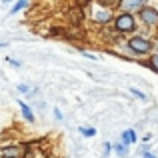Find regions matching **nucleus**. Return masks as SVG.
<instances>
[{
  "label": "nucleus",
  "mask_w": 158,
  "mask_h": 158,
  "mask_svg": "<svg viewBox=\"0 0 158 158\" xmlns=\"http://www.w3.org/2000/svg\"><path fill=\"white\" fill-rule=\"evenodd\" d=\"M114 30L118 36H132L136 34V28H138V20H136L134 14H130V12H118V14L114 16Z\"/></svg>",
  "instance_id": "2"
},
{
  "label": "nucleus",
  "mask_w": 158,
  "mask_h": 158,
  "mask_svg": "<svg viewBox=\"0 0 158 158\" xmlns=\"http://www.w3.org/2000/svg\"><path fill=\"white\" fill-rule=\"evenodd\" d=\"M148 4V0H120L118 4V10L120 12H130V14H138L144 6Z\"/></svg>",
  "instance_id": "6"
},
{
  "label": "nucleus",
  "mask_w": 158,
  "mask_h": 158,
  "mask_svg": "<svg viewBox=\"0 0 158 158\" xmlns=\"http://www.w3.org/2000/svg\"><path fill=\"white\" fill-rule=\"evenodd\" d=\"M138 158H142L144 154H146V152H150V142H140L138 144Z\"/></svg>",
  "instance_id": "16"
},
{
  "label": "nucleus",
  "mask_w": 158,
  "mask_h": 158,
  "mask_svg": "<svg viewBox=\"0 0 158 158\" xmlns=\"http://www.w3.org/2000/svg\"><path fill=\"white\" fill-rule=\"evenodd\" d=\"M138 20H140V24H144L146 28H158V8L146 4V6L138 12Z\"/></svg>",
  "instance_id": "5"
},
{
  "label": "nucleus",
  "mask_w": 158,
  "mask_h": 158,
  "mask_svg": "<svg viewBox=\"0 0 158 158\" xmlns=\"http://www.w3.org/2000/svg\"><path fill=\"white\" fill-rule=\"evenodd\" d=\"M52 114H54V118H56L58 122H62V120H64V114H62V110H60V108H54V110H52Z\"/></svg>",
  "instance_id": "19"
},
{
  "label": "nucleus",
  "mask_w": 158,
  "mask_h": 158,
  "mask_svg": "<svg viewBox=\"0 0 158 158\" xmlns=\"http://www.w3.org/2000/svg\"><path fill=\"white\" fill-rule=\"evenodd\" d=\"M124 46L134 56H150L154 52V40L144 34H132L124 40Z\"/></svg>",
  "instance_id": "1"
},
{
  "label": "nucleus",
  "mask_w": 158,
  "mask_h": 158,
  "mask_svg": "<svg viewBox=\"0 0 158 158\" xmlns=\"http://www.w3.org/2000/svg\"><path fill=\"white\" fill-rule=\"evenodd\" d=\"M26 6H28V0H16V2L12 4V8H10V12H8V14H18V12L24 10Z\"/></svg>",
  "instance_id": "12"
},
{
  "label": "nucleus",
  "mask_w": 158,
  "mask_h": 158,
  "mask_svg": "<svg viewBox=\"0 0 158 158\" xmlns=\"http://www.w3.org/2000/svg\"><path fill=\"white\" fill-rule=\"evenodd\" d=\"M0 158H28V146L24 142H10L0 146Z\"/></svg>",
  "instance_id": "3"
},
{
  "label": "nucleus",
  "mask_w": 158,
  "mask_h": 158,
  "mask_svg": "<svg viewBox=\"0 0 158 158\" xmlns=\"http://www.w3.org/2000/svg\"><path fill=\"white\" fill-rule=\"evenodd\" d=\"M152 138V134H144V138H142V142H148V140Z\"/></svg>",
  "instance_id": "21"
},
{
  "label": "nucleus",
  "mask_w": 158,
  "mask_h": 158,
  "mask_svg": "<svg viewBox=\"0 0 158 158\" xmlns=\"http://www.w3.org/2000/svg\"><path fill=\"white\" fill-rule=\"evenodd\" d=\"M78 132L84 138H94L96 136V128H92V126H78Z\"/></svg>",
  "instance_id": "13"
},
{
  "label": "nucleus",
  "mask_w": 158,
  "mask_h": 158,
  "mask_svg": "<svg viewBox=\"0 0 158 158\" xmlns=\"http://www.w3.org/2000/svg\"><path fill=\"white\" fill-rule=\"evenodd\" d=\"M142 158H158V156L154 154V152H146V154H144Z\"/></svg>",
  "instance_id": "20"
},
{
  "label": "nucleus",
  "mask_w": 158,
  "mask_h": 158,
  "mask_svg": "<svg viewBox=\"0 0 158 158\" xmlns=\"http://www.w3.org/2000/svg\"><path fill=\"white\" fill-rule=\"evenodd\" d=\"M112 152V142H102V158H108Z\"/></svg>",
  "instance_id": "17"
},
{
  "label": "nucleus",
  "mask_w": 158,
  "mask_h": 158,
  "mask_svg": "<svg viewBox=\"0 0 158 158\" xmlns=\"http://www.w3.org/2000/svg\"><path fill=\"white\" fill-rule=\"evenodd\" d=\"M112 150H114V154L118 158H128V154H130V146H126V144L120 142V140L112 142Z\"/></svg>",
  "instance_id": "9"
},
{
  "label": "nucleus",
  "mask_w": 158,
  "mask_h": 158,
  "mask_svg": "<svg viewBox=\"0 0 158 158\" xmlns=\"http://www.w3.org/2000/svg\"><path fill=\"white\" fill-rule=\"evenodd\" d=\"M128 92H130V94H132L134 98H138V100H142V102H150V96H148L146 92H142L140 88H136V86H130V88H128Z\"/></svg>",
  "instance_id": "10"
},
{
  "label": "nucleus",
  "mask_w": 158,
  "mask_h": 158,
  "mask_svg": "<svg viewBox=\"0 0 158 158\" xmlns=\"http://www.w3.org/2000/svg\"><path fill=\"white\" fill-rule=\"evenodd\" d=\"M114 10H110V8H104V6H94V10H92V14H90V18H92V22H96V24H100V26H106V24H110V22H114Z\"/></svg>",
  "instance_id": "4"
},
{
  "label": "nucleus",
  "mask_w": 158,
  "mask_h": 158,
  "mask_svg": "<svg viewBox=\"0 0 158 158\" xmlns=\"http://www.w3.org/2000/svg\"><path fill=\"white\" fill-rule=\"evenodd\" d=\"M16 90H18L20 94H26V96H34V88H32L30 84H24V82H20V84L16 86Z\"/></svg>",
  "instance_id": "14"
},
{
  "label": "nucleus",
  "mask_w": 158,
  "mask_h": 158,
  "mask_svg": "<svg viewBox=\"0 0 158 158\" xmlns=\"http://www.w3.org/2000/svg\"><path fill=\"white\" fill-rule=\"evenodd\" d=\"M18 108H20V114H22V118L26 120L28 124H34V122H36L34 110H32V106H30V104H26L24 100H18Z\"/></svg>",
  "instance_id": "7"
},
{
  "label": "nucleus",
  "mask_w": 158,
  "mask_h": 158,
  "mask_svg": "<svg viewBox=\"0 0 158 158\" xmlns=\"http://www.w3.org/2000/svg\"><path fill=\"white\" fill-rule=\"evenodd\" d=\"M144 64H146L150 70H154V72L158 74V50H156V52H152L150 56H148V62H144Z\"/></svg>",
  "instance_id": "11"
},
{
  "label": "nucleus",
  "mask_w": 158,
  "mask_h": 158,
  "mask_svg": "<svg viewBox=\"0 0 158 158\" xmlns=\"http://www.w3.org/2000/svg\"><path fill=\"white\" fill-rule=\"evenodd\" d=\"M100 6H104V8H110V10H114V8H118V4H120V0H96Z\"/></svg>",
  "instance_id": "15"
},
{
  "label": "nucleus",
  "mask_w": 158,
  "mask_h": 158,
  "mask_svg": "<svg viewBox=\"0 0 158 158\" xmlns=\"http://www.w3.org/2000/svg\"><path fill=\"white\" fill-rule=\"evenodd\" d=\"M120 142H124L126 146H134V144H138V134H136L134 128H126V130H122V134H120Z\"/></svg>",
  "instance_id": "8"
},
{
  "label": "nucleus",
  "mask_w": 158,
  "mask_h": 158,
  "mask_svg": "<svg viewBox=\"0 0 158 158\" xmlns=\"http://www.w3.org/2000/svg\"><path fill=\"white\" fill-rule=\"evenodd\" d=\"M6 62L12 66V68H20V66H22V62H20L18 58H12V56H8V58H6Z\"/></svg>",
  "instance_id": "18"
},
{
  "label": "nucleus",
  "mask_w": 158,
  "mask_h": 158,
  "mask_svg": "<svg viewBox=\"0 0 158 158\" xmlns=\"http://www.w3.org/2000/svg\"><path fill=\"white\" fill-rule=\"evenodd\" d=\"M2 2H4V4H14L16 0H2Z\"/></svg>",
  "instance_id": "23"
},
{
  "label": "nucleus",
  "mask_w": 158,
  "mask_h": 158,
  "mask_svg": "<svg viewBox=\"0 0 158 158\" xmlns=\"http://www.w3.org/2000/svg\"><path fill=\"white\" fill-rule=\"evenodd\" d=\"M8 46V42H6V40H2V42H0V48H6Z\"/></svg>",
  "instance_id": "22"
}]
</instances>
